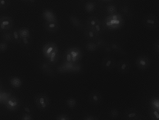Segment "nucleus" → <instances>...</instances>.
I'll list each match as a JSON object with an SVG mask.
<instances>
[{"instance_id":"bb28decb","label":"nucleus","mask_w":159,"mask_h":120,"mask_svg":"<svg viewBox=\"0 0 159 120\" xmlns=\"http://www.w3.org/2000/svg\"><path fill=\"white\" fill-rule=\"evenodd\" d=\"M109 113L111 118L113 119H116L119 117L120 113H119V111L118 109L112 108L111 110Z\"/></svg>"},{"instance_id":"aec40b11","label":"nucleus","mask_w":159,"mask_h":120,"mask_svg":"<svg viewBox=\"0 0 159 120\" xmlns=\"http://www.w3.org/2000/svg\"><path fill=\"white\" fill-rule=\"evenodd\" d=\"M70 21L72 25L78 29H81L82 27L81 22L78 17L75 16H71L70 17Z\"/></svg>"},{"instance_id":"393cba45","label":"nucleus","mask_w":159,"mask_h":120,"mask_svg":"<svg viewBox=\"0 0 159 120\" xmlns=\"http://www.w3.org/2000/svg\"><path fill=\"white\" fill-rule=\"evenodd\" d=\"M11 33L14 41L21 43V39L18 33V29L13 30L12 31Z\"/></svg>"},{"instance_id":"2eb2a0df","label":"nucleus","mask_w":159,"mask_h":120,"mask_svg":"<svg viewBox=\"0 0 159 120\" xmlns=\"http://www.w3.org/2000/svg\"><path fill=\"white\" fill-rule=\"evenodd\" d=\"M42 17L46 22L57 20L55 14L52 10L49 9H46L43 12Z\"/></svg>"},{"instance_id":"0eeeda50","label":"nucleus","mask_w":159,"mask_h":120,"mask_svg":"<svg viewBox=\"0 0 159 120\" xmlns=\"http://www.w3.org/2000/svg\"><path fill=\"white\" fill-rule=\"evenodd\" d=\"M135 65L140 70H147L150 67V60L147 56H139L136 58Z\"/></svg>"},{"instance_id":"9b49d317","label":"nucleus","mask_w":159,"mask_h":120,"mask_svg":"<svg viewBox=\"0 0 159 120\" xmlns=\"http://www.w3.org/2000/svg\"><path fill=\"white\" fill-rule=\"evenodd\" d=\"M117 68L118 72L121 74H126L130 71L131 64L127 59H121L118 63Z\"/></svg>"},{"instance_id":"dca6fc26","label":"nucleus","mask_w":159,"mask_h":120,"mask_svg":"<svg viewBox=\"0 0 159 120\" xmlns=\"http://www.w3.org/2000/svg\"><path fill=\"white\" fill-rule=\"evenodd\" d=\"M10 84L15 88H19L23 85V81L19 77L13 76L9 80Z\"/></svg>"},{"instance_id":"c85d7f7f","label":"nucleus","mask_w":159,"mask_h":120,"mask_svg":"<svg viewBox=\"0 0 159 120\" xmlns=\"http://www.w3.org/2000/svg\"><path fill=\"white\" fill-rule=\"evenodd\" d=\"M107 10L109 14L111 15L117 13V9L114 5L109 4L107 6Z\"/></svg>"},{"instance_id":"f3484780","label":"nucleus","mask_w":159,"mask_h":120,"mask_svg":"<svg viewBox=\"0 0 159 120\" xmlns=\"http://www.w3.org/2000/svg\"><path fill=\"white\" fill-rule=\"evenodd\" d=\"M84 35L87 39L91 40L96 39L98 38V36L95 32H94L93 30L90 29L88 27H86L84 30Z\"/></svg>"},{"instance_id":"f8f14e48","label":"nucleus","mask_w":159,"mask_h":120,"mask_svg":"<svg viewBox=\"0 0 159 120\" xmlns=\"http://www.w3.org/2000/svg\"><path fill=\"white\" fill-rule=\"evenodd\" d=\"M116 61L112 57L107 56L103 58L102 66L104 69L107 71L111 70L115 67Z\"/></svg>"},{"instance_id":"5701e85b","label":"nucleus","mask_w":159,"mask_h":120,"mask_svg":"<svg viewBox=\"0 0 159 120\" xmlns=\"http://www.w3.org/2000/svg\"><path fill=\"white\" fill-rule=\"evenodd\" d=\"M84 8L87 12H93L95 10V4L93 2H88L85 3Z\"/></svg>"},{"instance_id":"4be33fe9","label":"nucleus","mask_w":159,"mask_h":120,"mask_svg":"<svg viewBox=\"0 0 159 120\" xmlns=\"http://www.w3.org/2000/svg\"><path fill=\"white\" fill-rule=\"evenodd\" d=\"M66 105L68 108H73L77 106V100L74 98H69L66 100Z\"/></svg>"},{"instance_id":"e433bc0d","label":"nucleus","mask_w":159,"mask_h":120,"mask_svg":"<svg viewBox=\"0 0 159 120\" xmlns=\"http://www.w3.org/2000/svg\"><path fill=\"white\" fill-rule=\"evenodd\" d=\"M2 91V85L1 82L0 81V91Z\"/></svg>"},{"instance_id":"473e14b6","label":"nucleus","mask_w":159,"mask_h":120,"mask_svg":"<svg viewBox=\"0 0 159 120\" xmlns=\"http://www.w3.org/2000/svg\"><path fill=\"white\" fill-rule=\"evenodd\" d=\"M84 120H99L97 117L94 115H88L84 118Z\"/></svg>"},{"instance_id":"6ab92c4d","label":"nucleus","mask_w":159,"mask_h":120,"mask_svg":"<svg viewBox=\"0 0 159 120\" xmlns=\"http://www.w3.org/2000/svg\"><path fill=\"white\" fill-rule=\"evenodd\" d=\"M150 108L159 111V99L158 97H153L149 100Z\"/></svg>"},{"instance_id":"412c9836","label":"nucleus","mask_w":159,"mask_h":120,"mask_svg":"<svg viewBox=\"0 0 159 120\" xmlns=\"http://www.w3.org/2000/svg\"><path fill=\"white\" fill-rule=\"evenodd\" d=\"M149 115L151 120H159V111L150 108Z\"/></svg>"},{"instance_id":"7c9ffc66","label":"nucleus","mask_w":159,"mask_h":120,"mask_svg":"<svg viewBox=\"0 0 159 120\" xmlns=\"http://www.w3.org/2000/svg\"><path fill=\"white\" fill-rule=\"evenodd\" d=\"M21 120H33L32 116L31 114L28 113H25L21 117Z\"/></svg>"},{"instance_id":"ddd939ff","label":"nucleus","mask_w":159,"mask_h":120,"mask_svg":"<svg viewBox=\"0 0 159 120\" xmlns=\"http://www.w3.org/2000/svg\"><path fill=\"white\" fill-rule=\"evenodd\" d=\"M126 120H138L140 118V114L137 110L130 108L126 110L124 114Z\"/></svg>"},{"instance_id":"f257e3e1","label":"nucleus","mask_w":159,"mask_h":120,"mask_svg":"<svg viewBox=\"0 0 159 120\" xmlns=\"http://www.w3.org/2000/svg\"><path fill=\"white\" fill-rule=\"evenodd\" d=\"M43 53L50 64H56L59 58V49L56 44L49 42L45 44L42 48Z\"/></svg>"},{"instance_id":"6e6552de","label":"nucleus","mask_w":159,"mask_h":120,"mask_svg":"<svg viewBox=\"0 0 159 120\" xmlns=\"http://www.w3.org/2000/svg\"><path fill=\"white\" fill-rule=\"evenodd\" d=\"M88 99L91 104L95 106H98L102 103L103 99V95L99 91L93 90L89 92Z\"/></svg>"},{"instance_id":"4c0bfd02","label":"nucleus","mask_w":159,"mask_h":120,"mask_svg":"<svg viewBox=\"0 0 159 120\" xmlns=\"http://www.w3.org/2000/svg\"><path fill=\"white\" fill-rule=\"evenodd\" d=\"M0 1H1V0H0Z\"/></svg>"},{"instance_id":"f704fd0d","label":"nucleus","mask_w":159,"mask_h":120,"mask_svg":"<svg viewBox=\"0 0 159 120\" xmlns=\"http://www.w3.org/2000/svg\"><path fill=\"white\" fill-rule=\"evenodd\" d=\"M154 50H155V52L159 53V41L158 40H157L156 41H155V43L154 44Z\"/></svg>"},{"instance_id":"a211bd4d","label":"nucleus","mask_w":159,"mask_h":120,"mask_svg":"<svg viewBox=\"0 0 159 120\" xmlns=\"http://www.w3.org/2000/svg\"><path fill=\"white\" fill-rule=\"evenodd\" d=\"M18 33L20 38H30V31L29 29L27 28H22L18 29Z\"/></svg>"},{"instance_id":"9d476101","label":"nucleus","mask_w":159,"mask_h":120,"mask_svg":"<svg viewBox=\"0 0 159 120\" xmlns=\"http://www.w3.org/2000/svg\"><path fill=\"white\" fill-rule=\"evenodd\" d=\"M142 23L145 26L150 29L157 27L159 24L158 19L155 16L153 15H147L143 17Z\"/></svg>"},{"instance_id":"39448f33","label":"nucleus","mask_w":159,"mask_h":120,"mask_svg":"<svg viewBox=\"0 0 159 120\" xmlns=\"http://www.w3.org/2000/svg\"><path fill=\"white\" fill-rule=\"evenodd\" d=\"M35 102L37 108L41 110H46L50 106V98L44 93L38 94L35 97Z\"/></svg>"},{"instance_id":"c9c22d12","label":"nucleus","mask_w":159,"mask_h":120,"mask_svg":"<svg viewBox=\"0 0 159 120\" xmlns=\"http://www.w3.org/2000/svg\"><path fill=\"white\" fill-rule=\"evenodd\" d=\"M23 1L26 2H34L35 0H22Z\"/></svg>"},{"instance_id":"7ed1b4c3","label":"nucleus","mask_w":159,"mask_h":120,"mask_svg":"<svg viewBox=\"0 0 159 120\" xmlns=\"http://www.w3.org/2000/svg\"><path fill=\"white\" fill-rule=\"evenodd\" d=\"M82 53L81 50L77 47H72L68 49L64 55L65 63L75 64L81 59Z\"/></svg>"},{"instance_id":"423d86ee","label":"nucleus","mask_w":159,"mask_h":120,"mask_svg":"<svg viewBox=\"0 0 159 120\" xmlns=\"http://www.w3.org/2000/svg\"><path fill=\"white\" fill-rule=\"evenodd\" d=\"M14 20L11 17L3 16L0 17V31H8L13 27Z\"/></svg>"},{"instance_id":"c756f323","label":"nucleus","mask_w":159,"mask_h":120,"mask_svg":"<svg viewBox=\"0 0 159 120\" xmlns=\"http://www.w3.org/2000/svg\"><path fill=\"white\" fill-rule=\"evenodd\" d=\"M8 48V44L5 42H0V52H4L7 51Z\"/></svg>"},{"instance_id":"a878e982","label":"nucleus","mask_w":159,"mask_h":120,"mask_svg":"<svg viewBox=\"0 0 159 120\" xmlns=\"http://www.w3.org/2000/svg\"><path fill=\"white\" fill-rule=\"evenodd\" d=\"M2 38L3 40L5 42L14 41L11 32L4 33V34H2Z\"/></svg>"},{"instance_id":"1a4fd4ad","label":"nucleus","mask_w":159,"mask_h":120,"mask_svg":"<svg viewBox=\"0 0 159 120\" xmlns=\"http://www.w3.org/2000/svg\"><path fill=\"white\" fill-rule=\"evenodd\" d=\"M5 107L9 110H17L20 107V101L19 99L13 95H10L4 102Z\"/></svg>"},{"instance_id":"20e7f679","label":"nucleus","mask_w":159,"mask_h":120,"mask_svg":"<svg viewBox=\"0 0 159 120\" xmlns=\"http://www.w3.org/2000/svg\"><path fill=\"white\" fill-rule=\"evenodd\" d=\"M87 27L93 30L96 34L99 36L104 31V25L101 20L95 16H91L88 17L86 20Z\"/></svg>"},{"instance_id":"cd10ccee","label":"nucleus","mask_w":159,"mask_h":120,"mask_svg":"<svg viewBox=\"0 0 159 120\" xmlns=\"http://www.w3.org/2000/svg\"><path fill=\"white\" fill-rule=\"evenodd\" d=\"M10 5V0H1L0 1V9L5 10Z\"/></svg>"},{"instance_id":"2f4dec72","label":"nucleus","mask_w":159,"mask_h":120,"mask_svg":"<svg viewBox=\"0 0 159 120\" xmlns=\"http://www.w3.org/2000/svg\"><path fill=\"white\" fill-rule=\"evenodd\" d=\"M56 120H70V119L66 114H61L57 117Z\"/></svg>"},{"instance_id":"4468645a","label":"nucleus","mask_w":159,"mask_h":120,"mask_svg":"<svg viewBox=\"0 0 159 120\" xmlns=\"http://www.w3.org/2000/svg\"><path fill=\"white\" fill-rule=\"evenodd\" d=\"M46 30L48 32H55L59 30L60 25L57 20L45 22L44 24Z\"/></svg>"},{"instance_id":"b1692460","label":"nucleus","mask_w":159,"mask_h":120,"mask_svg":"<svg viewBox=\"0 0 159 120\" xmlns=\"http://www.w3.org/2000/svg\"><path fill=\"white\" fill-rule=\"evenodd\" d=\"M85 48L89 52H93L97 50L98 46L94 43L89 42L85 45Z\"/></svg>"},{"instance_id":"f03ea898","label":"nucleus","mask_w":159,"mask_h":120,"mask_svg":"<svg viewBox=\"0 0 159 120\" xmlns=\"http://www.w3.org/2000/svg\"><path fill=\"white\" fill-rule=\"evenodd\" d=\"M104 26L111 30L120 29L124 25L123 17L120 14L116 13L109 15L104 20Z\"/></svg>"},{"instance_id":"72a5a7b5","label":"nucleus","mask_w":159,"mask_h":120,"mask_svg":"<svg viewBox=\"0 0 159 120\" xmlns=\"http://www.w3.org/2000/svg\"><path fill=\"white\" fill-rule=\"evenodd\" d=\"M21 39V43L24 44L25 45H28L29 44L30 42V39H28V38H20Z\"/></svg>"}]
</instances>
